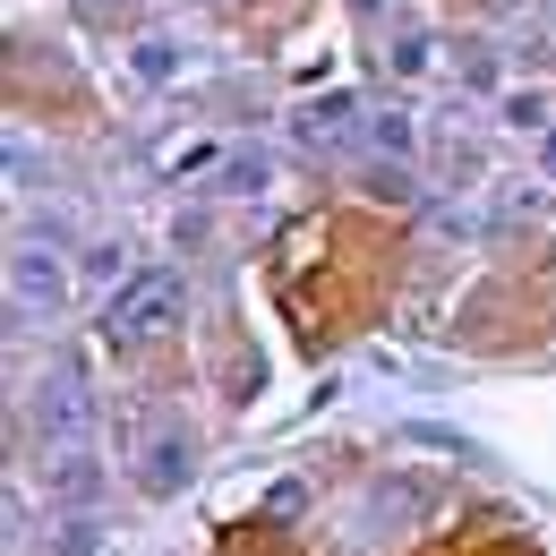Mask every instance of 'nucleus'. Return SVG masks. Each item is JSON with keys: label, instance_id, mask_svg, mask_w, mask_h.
I'll return each mask as SVG.
<instances>
[{"label": "nucleus", "instance_id": "nucleus-1", "mask_svg": "<svg viewBox=\"0 0 556 556\" xmlns=\"http://www.w3.org/2000/svg\"><path fill=\"white\" fill-rule=\"evenodd\" d=\"M394 282H403V223L377 214V206L300 214L275 240V257H266V291L291 317V343L308 359H326L351 334H368L386 317Z\"/></svg>", "mask_w": 556, "mask_h": 556}, {"label": "nucleus", "instance_id": "nucleus-4", "mask_svg": "<svg viewBox=\"0 0 556 556\" xmlns=\"http://www.w3.org/2000/svg\"><path fill=\"white\" fill-rule=\"evenodd\" d=\"M214 556H300L291 531H266V522H223L214 531Z\"/></svg>", "mask_w": 556, "mask_h": 556}, {"label": "nucleus", "instance_id": "nucleus-3", "mask_svg": "<svg viewBox=\"0 0 556 556\" xmlns=\"http://www.w3.org/2000/svg\"><path fill=\"white\" fill-rule=\"evenodd\" d=\"M172 308H180V282H172V275H146L138 291L112 308V334H121V343H146V334H154Z\"/></svg>", "mask_w": 556, "mask_h": 556}, {"label": "nucleus", "instance_id": "nucleus-2", "mask_svg": "<svg viewBox=\"0 0 556 556\" xmlns=\"http://www.w3.org/2000/svg\"><path fill=\"white\" fill-rule=\"evenodd\" d=\"M412 556H540L514 522H496V514H480V522H454V531H437V540H419Z\"/></svg>", "mask_w": 556, "mask_h": 556}]
</instances>
